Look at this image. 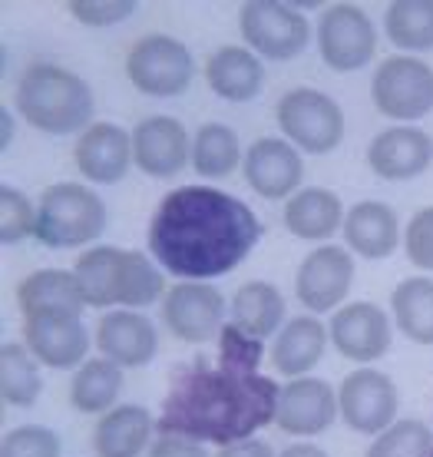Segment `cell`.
<instances>
[{"mask_svg":"<svg viewBox=\"0 0 433 457\" xmlns=\"http://www.w3.org/2000/svg\"><path fill=\"white\" fill-rule=\"evenodd\" d=\"M60 435L46 424H20L11 428L0 441V457H60Z\"/></svg>","mask_w":433,"mask_h":457,"instance_id":"cell-36","label":"cell"},{"mask_svg":"<svg viewBox=\"0 0 433 457\" xmlns=\"http://www.w3.org/2000/svg\"><path fill=\"white\" fill-rule=\"evenodd\" d=\"M367 166L384 183H411L433 166V137L421 126H388L367 143Z\"/></svg>","mask_w":433,"mask_h":457,"instance_id":"cell-19","label":"cell"},{"mask_svg":"<svg viewBox=\"0 0 433 457\" xmlns=\"http://www.w3.org/2000/svg\"><path fill=\"white\" fill-rule=\"evenodd\" d=\"M106 203L90 183H53L37 203L34 239L46 249H83L103 236Z\"/></svg>","mask_w":433,"mask_h":457,"instance_id":"cell-5","label":"cell"},{"mask_svg":"<svg viewBox=\"0 0 433 457\" xmlns=\"http://www.w3.org/2000/svg\"><path fill=\"white\" fill-rule=\"evenodd\" d=\"M73 275L80 282V292L90 309H133L143 312L162 302L166 275L159 262L139 249H119V245H90L73 262Z\"/></svg>","mask_w":433,"mask_h":457,"instance_id":"cell-3","label":"cell"},{"mask_svg":"<svg viewBox=\"0 0 433 457\" xmlns=\"http://www.w3.org/2000/svg\"><path fill=\"white\" fill-rule=\"evenodd\" d=\"M278 457H331L321 445H311V441H298V445H288L285 451H278Z\"/></svg>","mask_w":433,"mask_h":457,"instance_id":"cell-41","label":"cell"},{"mask_svg":"<svg viewBox=\"0 0 433 457\" xmlns=\"http://www.w3.org/2000/svg\"><path fill=\"white\" fill-rule=\"evenodd\" d=\"M37 232V206L30 195L17 186H0V242L4 245H20L23 239H34Z\"/></svg>","mask_w":433,"mask_h":457,"instance_id":"cell-35","label":"cell"},{"mask_svg":"<svg viewBox=\"0 0 433 457\" xmlns=\"http://www.w3.org/2000/svg\"><path fill=\"white\" fill-rule=\"evenodd\" d=\"M73 166L90 186H116L133 170V133L119 123L96 120L73 143Z\"/></svg>","mask_w":433,"mask_h":457,"instance_id":"cell-18","label":"cell"},{"mask_svg":"<svg viewBox=\"0 0 433 457\" xmlns=\"http://www.w3.org/2000/svg\"><path fill=\"white\" fill-rule=\"evenodd\" d=\"M404 255L417 272H433V206L417 209L404 226Z\"/></svg>","mask_w":433,"mask_h":457,"instance_id":"cell-37","label":"cell"},{"mask_svg":"<svg viewBox=\"0 0 433 457\" xmlns=\"http://www.w3.org/2000/svg\"><path fill=\"white\" fill-rule=\"evenodd\" d=\"M433 428L421 418H397L388 431L371 441L364 457H430Z\"/></svg>","mask_w":433,"mask_h":457,"instance_id":"cell-34","label":"cell"},{"mask_svg":"<svg viewBox=\"0 0 433 457\" xmlns=\"http://www.w3.org/2000/svg\"><path fill=\"white\" fill-rule=\"evenodd\" d=\"M123 395V368L96 354L86 358L73 378H69V408L77 414H106L116 408V401Z\"/></svg>","mask_w":433,"mask_h":457,"instance_id":"cell-30","label":"cell"},{"mask_svg":"<svg viewBox=\"0 0 433 457\" xmlns=\"http://www.w3.org/2000/svg\"><path fill=\"white\" fill-rule=\"evenodd\" d=\"M262 242L249 203L212 183L176 186L149 219L146 249L179 282H216L235 272Z\"/></svg>","mask_w":433,"mask_h":457,"instance_id":"cell-2","label":"cell"},{"mask_svg":"<svg viewBox=\"0 0 433 457\" xmlns=\"http://www.w3.org/2000/svg\"><path fill=\"white\" fill-rule=\"evenodd\" d=\"M17 309L20 319H44V315H83L90 309L80 292L73 269H37L23 275L17 286Z\"/></svg>","mask_w":433,"mask_h":457,"instance_id":"cell-26","label":"cell"},{"mask_svg":"<svg viewBox=\"0 0 433 457\" xmlns=\"http://www.w3.org/2000/svg\"><path fill=\"white\" fill-rule=\"evenodd\" d=\"M67 13L83 27H116L136 13L133 0H67Z\"/></svg>","mask_w":433,"mask_h":457,"instance_id":"cell-38","label":"cell"},{"mask_svg":"<svg viewBox=\"0 0 433 457\" xmlns=\"http://www.w3.org/2000/svg\"><path fill=\"white\" fill-rule=\"evenodd\" d=\"M149 457H212V454L206 451L202 441H192V437L156 435V441L149 447Z\"/></svg>","mask_w":433,"mask_h":457,"instance_id":"cell-39","label":"cell"},{"mask_svg":"<svg viewBox=\"0 0 433 457\" xmlns=\"http://www.w3.org/2000/svg\"><path fill=\"white\" fill-rule=\"evenodd\" d=\"M384 37L400 54L433 50V0H394L384 11Z\"/></svg>","mask_w":433,"mask_h":457,"instance_id":"cell-33","label":"cell"},{"mask_svg":"<svg viewBox=\"0 0 433 457\" xmlns=\"http://www.w3.org/2000/svg\"><path fill=\"white\" fill-rule=\"evenodd\" d=\"M212 457H278V454H274L272 445H268L265 437H245V441L218 447Z\"/></svg>","mask_w":433,"mask_h":457,"instance_id":"cell-40","label":"cell"},{"mask_svg":"<svg viewBox=\"0 0 433 457\" xmlns=\"http://www.w3.org/2000/svg\"><path fill=\"white\" fill-rule=\"evenodd\" d=\"M0 120H4V137H0V149H7V146H11V139H13V120H11V110H7V106H0Z\"/></svg>","mask_w":433,"mask_h":457,"instance_id":"cell-42","label":"cell"},{"mask_svg":"<svg viewBox=\"0 0 433 457\" xmlns=\"http://www.w3.org/2000/svg\"><path fill=\"white\" fill-rule=\"evenodd\" d=\"M344 245L351 255L380 262L390 259L404 245V226H400L397 209L388 206L384 199H361L344 212Z\"/></svg>","mask_w":433,"mask_h":457,"instance_id":"cell-22","label":"cell"},{"mask_svg":"<svg viewBox=\"0 0 433 457\" xmlns=\"http://www.w3.org/2000/svg\"><path fill=\"white\" fill-rule=\"evenodd\" d=\"M126 80L139 93L169 100L183 96L195 80L192 50L169 34H146L126 50Z\"/></svg>","mask_w":433,"mask_h":457,"instance_id":"cell-9","label":"cell"},{"mask_svg":"<svg viewBox=\"0 0 433 457\" xmlns=\"http://www.w3.org/2000/svg\"><path fill=\"white\" fill-rule=\"evenodd\" d=\"M241 176L255 195L268 203H288L305 186V153L285 137H258L245 149Z\"/></svg>","mask_w":433,"mask_h":457,"instance_id":"cell-15","label":"cell"},{"mask_svg":"<svg viewBox=\"0 0 433 457\" xmlns=\"http://www.w3.org/2000/svg\"><path fill=\"white\" fill-rule=\"evenodd\" d=\"M344 203L341 195L328 186H301L282 209L285 228L301 242L324 245L344 228Z\"/></svg>","mask_w":433,"mask_h":457,"instance_id":"cell-25","label":"cell"},{"mask_svg":"<svg viewBox=\"0 0 433 457\" xmlns=\"http://www.w3.org/2000/svg\"><path fill=\"white\" fill-rule=\"evenodd\" d=\"M430 457H433V454H430Z\"/></svg>","mask_w":433,"mask_h":457,"instance_id":"cell-43","label":"cell"},{"mask_svg":"<svg viewBox=\"0 0 433 457\" xmlns=\"http://www.w3.org/2000/svg\"><path fill=\"white\" fill-rule=\"evenodd\" d=\"M241 160H245V149L232 126L212 120L192 133V170L208 183L228 179L235 170H241Z\"/></svg>","mask_w":433,"mask_h":457,"instance_id":"cell-31","label":"cell"},{"mask_svg":"<svg viewBox=\"0 0 433 457\" xmlns=\"http://www.w3.org/2000/svg\"><path fill=\"white\" fill-rule=\"evenodd\" d=\"M44 395L40 361L23 342L0 345V398L7 408H34Z\"/></svg>","mask_w":433,"mask_h":457,"instance_id":"cell-32","label":"cell"},{"mask_svg":"<svg viewBox=\"0 0 433 457\" xmlns=\"http://www.w3.org/2000/svg\"><path fill=\"white\" fill-rule=\"evenodd\" d=\"M390 321L407 342L433 345V278L430 275H407L390 292Z\"/></svg>","mask_w":433,"mask_h":457,"instance_id":"cell-29","label":"cell"},{"mask_svg":"<svg viewBox=\"0 0 433 457\" xmlns=\"http://www.w3.org/2000/svg\"><path fill=\"white\" fill-rule=\"evenodd\" d=\"M156 435V418L143 404H116L113 411L100 414L90 447L93 457H139L146 447H152Z\"/></svg>","mask_w":433,"mask_h":457,"instance_id":"cell-27","label":"cell"},{"mask_svg":"<svg viewBox=\"0 0 433 457\" xmlns=\"http://www.w3.org/2000/svg\"><path fill=\"white\" fill-rule=\"evenodd\" d=\"M354 288V255L347 245H315L295 272V298L311 315H334L347 305Z\"/></svg>","mask_w":433,"mask_h":457,"instance_id":"cell-11","label":"cell"},{"mask_svg":"<svg viewBox=\"0 0 433 457\" xmlns=\"http://www.w3.org/2000/svg\"><path fill=\"white\" fill-rule=\"evenodd\" d=\"M228 315H232V325H239L245 335L265 342L285 328V295L272 282L251 278L235 288V295L228 302Z\"/></svg>","mask_w":433,"mask_h":457,"instance_id":"cell-28","label":"cell"},{"mask_svg":"<svg viewBox=\"0 0 433 457\" xmlns=\"http://www.w3.org/2000/svg\"><path fill=\"white\" fill-rule=\"evenodd\" d=\"M338 408H341V421L354 435L377 437L397 421L400 391L394 378L377 371L374 365L354 368L338 388Z\"/></svg>","mask_w":433,"mask_h":457,"instance_id":"cell-13","label":"cell"},{"mask_svg":"<svg viewBox=\"0 0 433 457\" xmlns=\"http://www.w3.org/2000/svg\"><path fill=\"white\" fill-rule=\"evenodd\" d=\"M328 345H331L328 325L318 315L301 312L295 319H288L285 328L274 335L272 348H268V361H272L274 375L288 378V381L291 378H305L321 365Z\"/></svg>","mask_w":433,"mask_h":457,"instance_id":"cell-23","label":"cell"},{"mask_svg":"<svg viewBox=\"0 0 433 457\" xmlns=\"http://www.w3.org/2000/svg\"><path fill=\"white\" fill-rule=\"evenodd\" d=\"M206 87L225 104H251L265 87V63L245 44H225L202 63Z\"/></svg>","mask_w":433,"mask_h":457,"instance_id":"cell-24","label":"cell"},{"mask_svg":"<svg viewBox=\"0 0 433 457\" xmlns=\"http://www.w3.org/2000/svg\"><path fill=\"white\" fill-rule=\"evenodd\" d=\"M93 345L96 352L116 361L123 368H143L149 365L156 352H159V332L156 325L133 309H113L103 312V319L96 321V332H93Z\"/></svg>","mask_w":433,"mask_h":457,"instance_id":"cell-21","label":"cell"},{"mask_svg":"<svg viewBox=\"0 0 433 457\" xmlns=\"http://www.w3.org/2000/svg\"><path fill=\"white\" fill-rule=\"evenodd\" d=\"M274 120H278L282 137L305 156L334 153L347 129L341 104L331 93L315 90V87H291L282 93L274 104Z\"/></svg>","mask_w":433,"mask_h":457,"instance_id":"cell-6","label":"cell"},{"mask_svg":"<svg viewBox=\"0 0 433 457\" xmlns=\"http://www.w3.org/2000/svg\"><path fill=\"white\" fill-rule=\"evenodd\" d=\"M371 104L397 126H417L433 113V67L411 54H390L374 67Z\"/></svg>","mask_w":433,"mask_h":457,"instance_id":"cell-8","label":"cell"},{"mask_svg":"<svg viewBox=\"0 0 433 457\" xmlns=\"http://www.w3.org/2000/svg\"><path fill=\"white\" fill-rule=\"evenodd\" d=\"M265 342L228 321L216 358L195 354L169 375L156 428L202 445H235L274 424L282 385L262 371Z\"/></svg>","mask_w":433,"mask_h":457,"instance_id":"cell-1","label":"cell"},{"mask_svg":"<svg viewBox=\"0 0 433 457\" xmlns=\"http://www.w3.org/2000/svg\"><path fill=\"white\" fill-rule=\"evenodd\" d=\"M13 110L46 137H80L96 123L93 87L60 63H30L23 70L13 90Z\"/></svg>","mask_w":433,"mask_h":457,"instance_id":"cell-4","label":"cell"},{"mask_svg":"<svg viewBox=\"0 0 433 457\" xmlns=\"http://www.w3.org/2000/svg\"><path fill=\"white\" fill-rule=\"evenodd\" d=\"M239 34L255 57L291 63L308 50L315 27L305 11L278 0H245L239 7Z\"/></svg>","mask_w":433,"mask_h":457,"instance_id":"cell-7","label":"cell"},{"mask_svg":"<svg viewBox=\"0 0 433 457\" xmlns=\"http://www.w3.org/2000/svg\"><path fill=\"white\" fill-rule=\"evenodd\" d=\"M23 345L44 368L77 371L90 358V328L83 315H44L23 321Z\"/></svg>","mask_w":433,"mask_h":457,"instance_id":"cell-20","label":"cell"},{"mask_svg":"<svg viewBox=\"0 0 433 457\" xmlns=\"http://www.w3.org/2000/svg\"><path fill=\"white\" fill-rule=\"evenodd\" d=\"M321 63L334 73H357L377 57V27L357 4H328L315 23Z\"/></svg>","mask_w":433,"mask_h":457,"instance_id":"cell-10","label":"cell"},{"mask_svg":"<svg viewBox=\"0 0 433 457\" xmlns=\"http://www.w3.org/2000/svg\"><path fill=\"white\" fill-rule=\"evenodd\" d=\"M162 325L185 345L218 342L225 328V295L216 282H176L159 302Z\"/></svg>","mask_w":433,"mask_h":457,"instance_id":"cell-12","label":"cell"},{"mask_svg":"<svg viewBox=\"0 0 433 457\" xmlns=\"http://www.w3.org/2000/svg\"><path fill=\"white\" fill-rule=\"evenodd\" d=\"M133 162L149 179H172L192 166V137L183 120L166 113L146 116L133 129Z\"/></svg>","mask_w":433,"mask_h":457,"instance_id":"cell-17","label":"cell"},{"mask_svg":"<svg viewBox=\"0 0 433 457\" xmlns=\"http://www.w3.org/2000/svg\"><path fill=\"white\" fill-rule=\"evenodd\" d=\"M331 348L341 354L344 361H354L357 368H367L380 361L390 352L394 342V321L374 302H347L331 315L328 325Z\"/></svg>","mask_w":433,"mask_h":457,"instance_id":"cell-14","label":"cell"},{"mask_svg":"<svg viewBox=\"0 0 433 457\" xmlns=\"http://www.w3.org/2000/svg\"><path fill=\"white\" fill-rule=\"evenodd\" d=\"M338 418H341L338 391L331 388L324 378L305 375L282 385L278 411H274V428L282 435L311 441V437L324 435Z\"/></svg>","mask_w":433,"mask_h":457,"instance_id":"cell-16","label":"cell"}]
</instances>
